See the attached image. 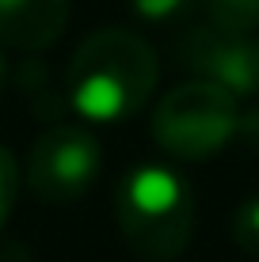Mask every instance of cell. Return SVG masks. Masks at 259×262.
<instances>
[{"label":"cell","mask_w":259,"mask_h":262,"mask_svg":"<svg viewBox=\"0 0 259 262\" xmlns=\"http://www.w3.org/2000/svg\"><path fill=\"white\" fill-rule=\"evenodd\" d=\"M160 80L156 50L130 27H99L76 46L65 72V99L88 122L141 114Z\"/></svg>","instance_id":"cell-1"},{"label":"cell","mask_w":259,"mask_h":262,"mask_svg":"<svg viewBox=\"0 0 259 262\" xmlns=\"http://www.w3.org/2000/svg\"><path fill=\"white\" fill-rule=\"evenodd\" d=\"M114 224L126 247L145 262L180 258L194 232V190L180 171L137 164L114 186Z\"/></svg>","instance_id":"cell-2"},{"label":"cell","mask_w":259,"mask_h":262,"mask_svg":"<svg viewBox=\"0 0 259 262\" xmlns=\"http://www.w3.org/2000/svg\"><path fill=\"white\" fill-rule=\"evenodd\" d=\"M240 133L236 95L221 84L191 76L175 84L153 111V141L172 160H210Z\"/></svg>","instance_id":"cell-3"},{"label":"cell","mask_w":259,"mask_h":262,"mask_svg":"<svg viewBox=\"0 0 259 262\" xmlns=\"http://www.w3.org/2000/svg\"><path fill=\"white\" fill-rule=\"evenodd\" d=\"M103 167V152L92 129L84 125H50L38 133L27 152L23 164V183L38 202L46 205H69L88 186L95 183Z\"/></svg>","instance_id":"cell-4"},{"label":"cell","mask_w":259,"mask_h":262,"mask_svg":"<svg viewBox=\"0 0 259 262\" xmlns=\"http://www.w3.org/2000/svg\"><path fill=\"white\" fill-rule=\"evenodd\" d=\"M180 61L194 76L213 80L236 99L259 95V38L229 34L221 27H191L180 38Z\"/></svg>","instance_id":"cell-5"},{"label":"cell","mask_w":259,"mask_h":262,"mask_svg":"<svg viewBox=\"0 0 259 262\" xmlns=\"http://www.w3.org/2000/svg\"><path fill=\"white\" fill-rule=\"evenodd\" d=\"M69 0H0V46L38 53L61 38Z\"/></svg>","instance_id":"cell-6"},{"label":"cell","mask_w":259,"mask_h":262,"mask_svg":"<svg viewBox=\"0 0 259 262\" xmlns=\"http://www.w3.org/2000/svg\"><path fill=\"white\" fill-rule=\"evenodd\" d=\"M206 15L213 27L229 34L259 31V0H206Z\"/></svg>","instance_id":"cell-7"},{"label":"cell","mask_w":259,"mask_h":262,"mask_svg":"<svg viewBox=\"0 0 259 262\" xmlns=\"http://www.w3.org/2000/svg\"><path fill=\"white\" fill-rule=\"evenodd\" d=\"M233 239L244 255L259 258V194L244 198L233 209Z\"/></svg>","instance_id":"cell-8"},{"label":"cell","mask_w":259,"mask_h":262,"mask_svg":"<svg viewBox=\"0 0 259 262\" xmlns=\"http://www.w3.org/2000/svg\"><path fill=\"white\" fill-rule=\"evenodd\" d=\"M19 167H15V156L0 144V228L8 224L12 216V205H15V194H19Z\"/></svg>","instance_id":"cell-9"},{"label":"cell","mask_w":259,"mask_h":262,"mask_svg":"<svg viewBox=\"0 0 259 262\" xmlns=\"http://www.w3.org/2000/svg\"><path fill=\"white\" fill-rule=\"evenodd\" d=\"M133 12L149 23L168 27V23H180L191 12V0H133Z\"/></svg>","instance_id":"cell-10"},{"label":"cell","mask_w":259,"mask_h":262,"mask_svg":"<svg viewBox=\"0 0 259 262\" xmlns=\"http://www.w3.org/2000/svg\"><path fill=\"white\" fill-rule=\"evenodd\" d=\"M240 137L252 144V148H259V103L240 111Z\"/></svg>","instance_id":"cell-11"},{"label":"cell","mask_w":259,"mask_h":262,"mask_svg":"<svg viewBox=\"0 0 259 262\" xmlns=\"http://www.w3.org/2000/svg\"><path fill=\"white\" fill-rule=\"evenodd\" d=\"M4 76H8V69H4V53H0V88H4Z\"/></svg>","instance_id":"cell-12"}]
</instances>
